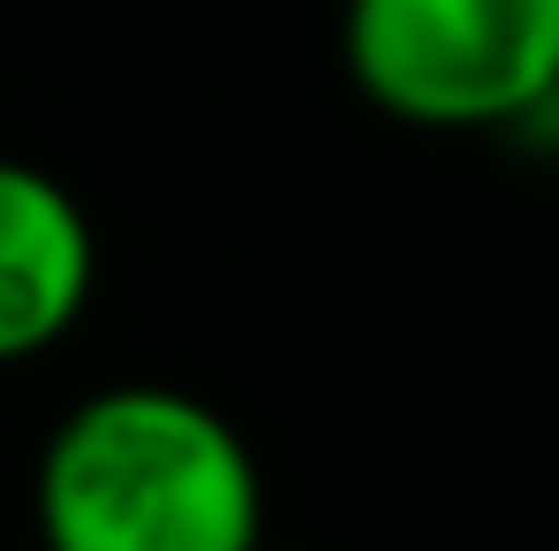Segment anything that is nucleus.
<instances>
[{
    "instance_id": "20e7f679",
    "label": "nucleus",
    "mask_w": 559,
    "mask_h": 551,
    "mask_svg": "<svg viewBox=\"0 0 559 551\" xmlns=\"http://www.w3.org/2000/svg\"><path fill=\"white\" fill-rule=\"evenodd\" d=\"M258 551H265V544H258Z\"/></svg>"
},
{
    "instance_id": "f03ea898",
    "label": "nucleus",
    "mask_w": 559,
    "mask_h": 551,
    "mask_svg": "<svg viewBox=\"0 0 559 551\" xmlns=\"http://www.w3.org/2000/svg\"><path fill=\"white\" fill-rule=\"evenodd\" d=\"M341 69L385 121L507 136L559 92V0H341Z\"/></svg>"
},
{
    "instance_id": "7ed1b4c3",
    "label": "nucleus",
    "mask_w": 559,
    "mask_h": 551,
    "mask_svg": "<svg viewBox=\"0 0 559 551\" xmlns=\"http://www.w3.org/2000/svg\"><path fill=\"white\" fill-rule=\"evenodd\" d=\"M98 287V235L76 189L0 159V363H31L76 333Z\"/></svg>"
},
{
    "instance_id": "f257e3e1",
    "label": "nucleus",
    "mask_w": 559,
    "mask_h": 551,
    "mask_svg": "<svg viewBox=\"0 0 559 551\" xmlns=\"http://www.w3.org/2000/svg\"><path fill=\"white\" fill-rule=\"evenodd\" d=\"M38 551H258L265 476L250 439L182 385H98L38 446Z\"/></svg>"
}]
</instances>
